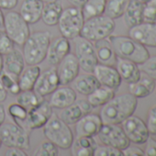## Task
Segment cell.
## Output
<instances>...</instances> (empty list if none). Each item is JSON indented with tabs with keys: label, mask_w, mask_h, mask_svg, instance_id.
<instances>
[{
	"label": "cell",
	"mask_w": 156,
	"mask_h": 156,
	"mask_svg": "<svg viewBox=\"0 0 156 156\" xmlns=\"http://www.w3.org/2000/svg\"><path fill=\"white\" fill-rule=\"evenodd\" d=\"M25 59L23 53L18 49H13L5 54L3 59V71L18 79V77L25 68Z\"/></svg>",
	"instance_id": "obj_20"
},
{
	"label": "cell",
	"mask_w": 156,
	"mask_h": 156,
	"mask_svg": "<svg viewBox=\"0 0 156 156\" xmlns=\"http://www.w3.org/2000/svg\"><path fill=\"white\" fill-rule=\"evenodd\" d=\"M51 34L48 30H40L30 33L23 44V56L29 65L41 63L47 56Z\"/></svg>",
	"instance_id": "obj_3"
},
{
	"label": "cell",
	"mask_w": 156,
	"mask_h": 156,
	"mask_svg": "<svg viewBox=\"0 0 156 156\" xmlns=\"http://www.w3.org/2000/svg\"><path fill=\"white\" fill-rule=\"evenodd\" d=\"M154 93H155V95H156V84H155V88H154V91H153Z\"/></svg>",
	"instance_id": "obj_54"
},
{
	"label": "cell",
	"mask_w": 156,
	"mask_h": 156,
	"mask_svg": "<svg viewBox=\"0 0 156 156\" xmlns=\"http://www.w3.org/2000/svg\"><path fill=\"white\" fill-rule=\"evenodd\" d=\"M43 6L41 0H24L20 14L29 24H35L41 19Z\"/></svg>",
	"instance_id": "obj_24"
},
{
	"label": "cell",
	"mask_w": 156,
	"mask_h": 156,
	"mask_svg": "<svg viewBox=\"0 0 156 156\" xmlns=\"http://www.w3.org/2000/svg\"><path fill=\"white\" fill-rule=\"evenodd\" d=\"M8 98V91L4 87L1 80H0V102H4Z\"/></svg>",
	"instance_id": "obj_47"
},
{
	"label": "cell",
	"mask_w": 156,
	"mask_h": 156,
	"mask_svg": "<svg viewBox=\"0 0 156 156\" xmlns=\"http://www.w3.org/2000/svg\"><path fill=\"white\" fill-rule=\"evenodd\" d=\"M84 22L81 9L72 6L62 10L57 25L62 36L68 40H73L80 36Z\"/></svg>",
	"instance_id": "obj_6"
},
{
	"label": "cell",
	"mask_w": 156,
	"mask_h": 156,
	"mask_svg": "<svg viewBox=\"0 0 156 156\" xmlns=\"http://www.w3.org/2000/svg\"><path fill=\"white\" fill-rule=\"evenodd\" d=\"M129 34L145 47L156 48V22H142L129 28Z\"/></svg>",
	"instance_id": "obj_15"
},
{
	"label": "cell",
	"mask_w": 156,
	"mask_h": 156,
	"mask_svg": "<svg viewBox=\"0 0 156 156\" xmlns=\"http://www.w3.org/2000/svg\"><path fill=\"white\" fill-rule=\"evenodd\" d=\"M121 128L129 141L135 144L145 143L151 135L146 123L140 118L134 115L127 118L121 123Z\"/></svg>",
	"instance_id": "obj_11"
},
{
	"label": "cell",
	"mask_w": 156,
	"mask_h": 156,
	"mask_svg": "<svg viewBox=\"0 0 156 156\" xmlns=\"http://www.w3.org/2000/svg\"><path fill=\"white\" fill-rule=\"evenodd\" d=\"M71 51V43L65 37H57L53 41H51L49 49L47 51L46 59L48 62L53 66H56L64 56H66Z\"/></svg>",
	"instance_id": "obj_19"
},
{
	"label": "cell",
	"mask_w": 156,
	"mask_h": 156,
	"mask_svg": "<svg viewBox=\"0 0 156 156\" xmlns=\"http://www.w3.org/2000/svg\"><path fill=\"white\" fill-rule=\"evenodd\" d=\"M6 119V111L2 105H0V125H1Z\"/></svg>",
	"instance_id": "obj_49"
},
{
	"label": "cell",
	"mask_w": 156,
	"mask_h": 156,
	"mask_svg": "<svg viewBox=\"0 0 156 156\" xmlns=\"http://www.w3.org/2000/svg\"><path fill=\"white\" fill-rule=\"evenodd\" d=\"M74 40L75 56L79 62L80 68L86 73H93L98 63L95 46L92 41L78 36Z\"/></svg>",
	"instance_id": "obj_9"
},
{
	"label": "cell",
	"mask_w": 156,
	"mask_h": 156,
	"mask_svg": "<svg viewBox=\"0 0 156 156\" xmlns=\"http://www.w3.org/2000/svg\"><path fill=\"white\" fill-rule=\"evenodd\" d=\"M67 1L74 7L81 8L87 2V0H67Z\"/></svg>",
	"instance_id": "obj_48"
},
{
	"label": "cell",
	"mask_w": 156,
	"mask_h": 156,
	"mask_svg": "<svg viewBox=\"0 0 156 156\" xmlns=\"http://www.w3.org/2000/svg\"><path fill=\"white\" fill-rule=\"evenodd\" d=\"M4 30L18 45H23L30 34V24L22 18L20 12L10 10L4 15Z\"/></svg>",
	"instance_id": "obj_8"
},
{
	"label": "cell",
	"mask_w": 156,
	"mask_h": 156,
	"mask_svg": "<svg viewBox=\"0 0 156 156\" xmlns=\"http://www.w3.org/2000/svg\"><path fill=\"white\" fill-rule=\"evenodd\" d=\"M116 68L121 77V79L128 84L138 81L141 76L140 69L138 66V64L127 59L118 57Z\"/></svg>",
	"instance_id": "obj_22"
},
{
	"label": "cell",
	"mask_w": 156,
	"mask_h": 156,
	"mask_svg": "<svg viewBox=\"0 0 156 156\" xmlns=\"http://www.w3.org/2000/svg\"><path fill=\"white\" fill-rule=\"evenodd\" d=\"M106 2L107 0H87V2L81 7L84 20H87L103 15L105 12Z\"/></svg>",
	"instance_id": "obj_32"
},
{
	"label": "cell",
	"mask_w": 156,
	"mask_h": 156,
	"mask_svg": "<svg viewBox=\"0 0 156 156\" xmlns=\"http://www.w3.org/2000/svg\"><path fill=\"white\" fill-rule=\"evenodd\" d=\"M6 156H28V153L25 150L18 147H9L5 152Z\"/></svg>",
	"instance_id": "obj_45"
},
{
	"label": "cell",
	"mask_w": 156,
	"mask_h": 156,
	"mask_svg": "<svg viewBox=\"0 0 156 156\" xmlns=\"http://www.w3.org/2000/svg\"><path fill=\"white\" fill-rule=\"evenodd\" d=\"M93 107L89 104L87 100H81L80 102L76 101L67 108H62L60 113V118L66 124L73 125L75 124L82 117L90 113Z\"/></svg>",
	"instance_id": "obj_18"
},
{
	"label": "cell",
	"mask_w": 156,
	"mask_h": 156,
	"mask_svg": "<svg viewBox=\"0 0 156 156\" xmlns=\"http://www.w3.org/2000/svg\"><path fill=\"white\" fill-rule=\"evenodd\" d=\"M115 90L109 87L99 86L94 92L87 96V101L93 108L102 107L115 97Z\"/></svg>",
	"instance_id": "obj_31"
},
{
	"label": "cell",
	"mask_w": 156,
	"mask_h": 156,
	"mask_svg": "<svg viewBox=\"0 0 156 156\" xmlns=\"http://www.w3.org/2000/svg\"><path fill=\"white\" fill-rule=\"evenodd\" d=\"M42 129L46 139L54 143L58 148L67 150L71 147L74 139L73 133L69 125L57 115L52 113Z\"/></svg>",
	"instance_id": "obj_4"
},
{
	"label": "cell",
	"mask_w": 156,
	"mask_h": 156,
	"mask_svg": "<svg viewBox=\"0 0 156 156\" xmlns=\"http://www.w3.org/2000/svg\"><path fill=\"white\" fill-rule=\"evenodd\" d=\"M77 96L73 88L69 87H58L54 92L51 93L50 105L54 108H64L73 104L76 101Z\"/></svg>",
	"instance_id": "obj_21"
},
{
	"label": "cell",
	"mask_w": 156,
	"mask_h": 156,
	"mask_svg": "<svg viewBox=\"0 0 156 156\" xmlns=\"http://www.w3.org/2000/svg\"><path fill=\"white\" fill-rule=\"evenodd\" d=\"M56 66L60 84L62 86L73 83L79 74L81 69L75 54L71 52L64 56L63 59Z\"/></svg>",
	"instance_id": "obj_13"
},
{
	"label": "cell",
	"mask_w": 156,
	"mask_h": 156,
	"mask_svg": "<svg viewBox=\"0 0 156 156\" xmlns=\"http://www.w3.org/2000/svg\"><path fill=\"white\" fill-rule=\"evenodd\" d=\"M143 4L137 0H129L123 14L124 23L128 28H132L143 22Z\"/></svg>",
	"instance_id": "obj_28"
},
{
	"label": "cell",
	"mask_w": 156,
	"mask_h": 156,
	"mask_svg": "<svg viewBox=\"0 0 156 156\" xmlns=\"http://www.w3.org/2000/svg\"><path fill=\"white\" fill-rule=\"evenodd\" d=\"M138 106V98L130 93L115 96L102 106L100 117L105 124H121L133 115Z\"/></svg>",
	"instance_id": "obj_1"
},
{
	"label": "cell",
	"mask_w": 156,
	"mask_h": 156,
	"mask_svg": "<svg viewBox=\"0 0 156 156\" xmlns=\"http://www.w3.org/2000/svg\"><path fill=\"white\" fill-rule=\"evenodd\" d=\"M4 28V14L2 12V9H0V30Z\"/></svg>",
	"instance_id": "obj_50"
},
{
	"label": "cell",
	"mask_w": 156,
	"mask_h": 156,
	"mask_svg": "<svg viewBox=\"0 0 156 156\" xmlns=\"http://www.w3.org/2000/svg\"><path fill=\"white\" fill-rule=\"evenodd\" d=\"M73 82L75 91L84 96L90 95L100 86L97 77L92 74V73H87L80 75L78 74Z\"/></svg>",
	"instance_id": "obj_26"
},
{
	"label": "cell",
	"mask_w": 156,
	"mask_h": 156,
	"mask_svg": "<svg viewBox=\"0 0 156 156\" xmlns=\"http://www.w3.org/2000/svg\"><path fill=\"white\" fill-rule=\"evenodd\" d=\"M35 156H58L59 148L50 140H45L41 143L39 148L34 152Z\"/></svg>",
	"instance_id": "obj_37"
},
{
	"label": "cell",
	"mask_w": 156,
	"mask_h": 156,
	"mask_svg": "<svg viewBox=\"0 0 156 156\" xmlns=\"http://www.w3.org/2000/svg\"><path fill=\"white\" fill-rule=\"evenodd\" d=\"M93 74L97 77L100 86L109 87L113 90H118L121 85L122 79L114 66L98 63L93 71Z\"/></svg>",
	"instance_id": "obj_16"
},
{
	"label": "cell",
	"mask_w": 156,
	"mask_h": 156,
	"mask_svg": "<svg viewBox=\"0 0 156 156\" xmlns=\"http://www.w3.org/2000/svg\"><path fill=\"white\" fill-rule=\"evenodd\" d=\"M63 9L60 0L51 3H45L43 6L41 19L47 26H56Z\"/></svg>",
	"instance_id": "obj_30"
},
{
	"label": "cell",
	"mask_w": 156,
	"mask_h": 156,
	"mask_svg": "<svg viewBox=\"0 0 156 156\" xmlns=\"http://www.w3.org/2000/svg\"><path fill=\"white\" fill-rule=\"evenodd\" d=\"M51 108L50 103L43 99L37 106L28 109V115L23 127L30 130L42 128L52 115Z\"/></svg>",
	"instance_id": "obj_12"
},
{
	"label": "cell",
	"mask_w": 156,
	"mask_h": 156,
	"mask_svg": "<svg viewBox=\"0 0 156 156\" xmlns=\"http://www.w3.org/2000/svg\"><path fill=\"white\" fill-rule=\"evenodd\" d=\"M94 156H123V151L109 145H98Z\"/></svg>",
	"instance_id": "obj_40"
},
{
	"label": "cell",
	"mask_w": 156,
	"mask_h": 156,
	"mask_svg": "<svg viewBox=\"0 0 156 156\" xmlns=\"http://www.w3.org/2000/svg\"><path fill=\"white\" fill-rule=\"evenodd\" d=\"M129 0H107L104 15L112 20L121 18Z\"/></svg>",
	"instance_id": "obj_33"
},
{
	"label": "cell",
	"mask_w": 156,
	"mask_h": 156,
	"mask_svg": "<svg viewBox=\"0 0 156 156\" xmlns=\"http://www.w3.org/2000/svg\"><path fill=\"white\" fill-rule=\"evenodd\" d=\"M115 28L114 20L103 14L85 20L80 36L90 41H97L108 38Z\"/></svg>",
	"instance_id": "obj_5"
},
{
	"label": "cell",
	"mask_w": 156,
	"mask_h": 156,
	"mask_svg": "<svg viewBox=\"0 0 156 156\" xmlns=\"http://www.w3.org/2000/svg\"><path fill=\"white\" fill-rule=\"evenodd\" d=\"M1 145H2V141H1V139H0V148H1Z\"/></svg>",
	"instance_id": "obj_55"
},
{
	"label": "cell",
	"mask_w": 156,
	"mask_h": 156,
	"mask_svg": "<svg viewBox=\"0 0 156 156\" xmlns=\"http://www.w3.org/2000/svg\"><path fill=\"white\" fill-rule=\"evenodd\" d=\"M155 88V81L148 75L140 76V78L134 82L129 84V91L137 98H143L150 96Z\"/></svg>",
	"instance_id": "obj_27"
},
{
	"label": "cell",
	"mask_w": 156,
	"mask_h": 156,
	"mask_svg": "<svg viewBox=\"0 0 156 156\" xmlns=\"http://www.w3.org/2000/svg\"><path fill=\"white\" fill-rule=\"evenodd\" d=\"M145 143H146V148L144 150L145 156H156V140L149 138Z\"/></svg>",
	"instance_id": "obj_44"
},
{
	"label": "cell",
	"mask_w": 156,
	"mask_h": 156,
	"mask_svg": "<svg viewBox=\"0 0 156 156\" xmlns=\"http://www.w3.org/2000/svg\"><path fill=\"white\" fill-rule=\"evenodd\" d=\"M0 80H1L4 87L8 91V93L11 94L13 96H17L18 94L20 93L21 89L20 87L17 78L11 76L5 71H2L1 73H0Z\"/></svg>",
	"instance_id": "obj_35"
},
{
	"label": "cell",
	"mask_w": 156,
	"mask_h": 156,
	"mask_svg": "<svg viewBox=\"0 0 156 156\" xmlns=\"http://www.w3.org/2000/svg\"><path fill=\"white\" fill-rule=\"evenodd\" d=\"M60 80L57 70L54 67L41 72L33 90L41 97L44 98L54 92L60 86Z\"/></svg>",
	"instance_id": "obj_14"
},
{
	"label": "cell",
	"mask_w": 156,
	"mask_h": 156,
	"mask_svg": "<svg viewBox=\"0 0 156 156\" xmlns=\"http://www.w3.org/2000/svg\"><path fill=\"white\" fill-rule=\"evenodd\" d=\"M15 49V43L7 34V32L2 29L0 30V53L5 55Z\"/></svg>",
	"instance_id": "obj_41"
},
{
	"label": "cell",
	"mask_w": 156,
	"mask_h": 156,
	"mask_svg": "<svg viewBox=\"0 0 156 156\" xmlns=\"http://www.w3.org/2000/svg\"><path fill=\"white\" fill-rule=\"evenodd\" d=\"M9 114L13 119L14 122L20 125V123H24L26 120L28 109L19 103H13L9 107Z\"/></svg>",
	"instance_id": "obj_36"
},
{
	"label": "cell",
	"mask_w": 156,
	"mask_h": 156,
	"mask_svg": "<svg viewBox=\"0 0 156 156\" xmlns=\"http://www.w3.org/2000/svg\"><path fill=\"white\" fill-rule=\"evenodd\" d=\"M146 125L150 134L156 135V105L149 108L147 113Z\"/></svg>",
	"instance_id": "obj_42"
},
{
	"label": "cell",
	"mask_w": 156,
	"mask_h": 156,
	"mask_svg": "<svg viewBox=\"0 0 156 156\" xmlns=\"http://www.w3.org/2000/svg\"><path fill=\"white\" fill-rule=\"evenodd\" d=\"M41 73V68L39 64L30 65L28 68L23 70L18 77V83L21 91L32 90L38 77Z\"/></svg>",
	"instance_id": "obj_29"
},
{
	"label": "cell",
	"mask_w": 156,
	"mask_h": 156,
	"mask_svg": "<svg viewBox=\"0 0 156 156\" xmlns=\"http://www.w3.org/2000/svg\"><path fill=\"white\" fill-rule=\"evenodd\" d=\"M98 137L102 144L109 145L123 151L130 145V141L126 136L123 129L119 124H105L103 123Z\"/></svg>",
	"instance_id": "obj_10"
},
{
	"label": "cell",
	"mask_w": 156,
	"mask_h": 156,
	"mask_svg": "<svg viewBox=\"0 0 156 156\" xmlns=\"http://www.w3.org/2000/svg\"><path fill=\"white\" fill-rule=\"evenodd\" d=\"M140 69L151 79L156 81V55L151 56L141 64Z\"/></svg>",
	"instance_id": "obj_38"
},
{
	"label": "cell",
	"mask_w": 156,
	"mask_h": 156,
	"mask_svg": "<svg viewBox=\"0 0 156 156\" xmlns=\"http://www.w3.org/2000/svg\"><path fill=\"white\" fill-rule=\"evenodd\" d=\"M123 156H145L144 151L137 146H128L123 151Z\"/></svg>",
	"instance_id": "obj_43"
},
{
	"label": "cell",
	"mask_w": 156,
	"mask_h": 156,
	"mask_svg": "<svg viewBox=\"0 0 156 156\" xmlns=\"http://www.w3.org/2000/svg\"><path fill=\"white\" fill-rule=\"evenodd\" d=\"M41 1L45 4V3H51V2H55V1H58V0H41Z\"/></svg>",
	"instance_id": "obj_52"
},
{
	"label": "cell",
	"mask_w": 156,
	"mask_h": 156,
	"mask_svg": "<svg viewBox=\"0 0 156 156\" xmlns=\"http://www.w3.org/2000/svg\"><path fill=\"white\" fill-rule=\"evenodd\" d=\"M143 22H156V0H150L143 5Z\"/></svg>",
	"instance_id": "obj_39"
},
{
	"label": "cell",
	"mask_w": 156,
	"mask_h": 156,
	"mask_svg": "<svg viewBox=\"0 0 156 156\" xmlns=\"http://www.w3.org/2000/svg\"><path fill=\"white\" fill-rule=\"evenodd\" d=\"M0 139L7 147H18L25 151L30 147L29 132L16 122L4 121L0 125Z\"/></svg>",
	"instance_id": "obj_7"
},
{
	"label": "cell",
	"mask_w": 156,
	"mask_h": 156,
	"mask_svg": "<svg viewBox=\"0 0 156 156\" xmlns=\"http://www.w3.org/2000/svg\"><path fill=\"white\" fill-rule=\"evenodd\" d=\"M98 146L92 136H78L71 145V154L73 156H94Z\"/></svg>",
	"instance_id": "obj_23"
},
{
	"label": "cell",
	"mask_w": 156,
	"mask_h": 156,
	"mask_svg": "<svg viewBox=\"0 0 156 156\" xmlns=\"http://www.w3.org/2000/svg\"><path fill=\"white\" fill-rule=\"evenodd\" d=\"M103 125L100 115L88 113L82 117L75 123L76 137L78 136H96Z\"/></svg>",
	"instance_id": "obj_17"
},
{
	"label": "cell",
	"mask_w": 156,
	"mask_h": 156,
	"mask_svg": "<svg viewBox=\"0 0 156 156\" xmlns=\"http://www.w3.org/2000/svg\"><path fill=\"white\" fill-rule=\"evenodd\" d=\"M108 39L119 58L132 61L139 65L150 57V52L146 47L129 36L110 35Z\"/></svg>",
	"instance_id": "obj_2"
},
{
	"label": "cell",
	"mask_w": 156,
	"mask_h": 156,
	"mask_svg": "<svg viewBox=\"0 0 156 156\" xmlns=\"http://www.w3.org/2000/svg\"><path fill=\"white\" fill-rule=\"evenodd\" d=\"M137 1H139L140 3H141V4H146L147 2H149L150 1V0H137Z\"/></svg>",
	"instance_id": "obj_53"
},
{
	"label": "cell",
	"mask_w": 156,
	"mask_h": 156,
	"mask_svg": "<svg viewBox=\"0 0 156 156\" xmlns=\"http://www.w3.org/2000/svg\"><path fill=\"white\" fill-rule=\"evenodd\" d=\"M94 46L98 63L111 66H114L116 64L118 57L108 38L95 41Z\"/></svg>",
	"instance_id": "obj_25"
},
{
	"label": "cell",
	"mask_w": 156,
	"mask_h": 156,
	"mask_svg": "<svg viewBox=\"0 0 156 156\" xmlns=\"http://www.w3.org/2000/svg\"><path fill=\"white\" fill-rule=\"evenodd\" d=\"M17 96V103L25 107L27 109L37 106L43 100V98L39 96L33 89L20 91V93Z\"/></svg>",
	"instance_id": "obj_34"
},
{
	"label": "cell",
	"mask_w": 156,
	"mask_h": 156,
	"mask_svg": "<svg viewBox=\"0 0 156 156\" xmlns=\"http://www.w3.org/2000/svg\"><path fill=\"white\" fill-rule=\"evenodd\" d=\"M3 71V56L2 53H0V73Z\"/></svg>",
	"instance_id": "obj_51"
},
{
	"label": "cell",
	"mask_w": 156,
	"mask_h": 156,
	"mask_svg": "<svg viewBox=\"0 0 156 156\" xmlns=\"http://www.w3.org/2000/svg\"><path fill=\"white\" fill-rule=\"evenodd\" d=\"M19 0H0V9L11 10L17 7Z\"/></svg>",
	"instance_id": "obj_46"
}]
</instances>
